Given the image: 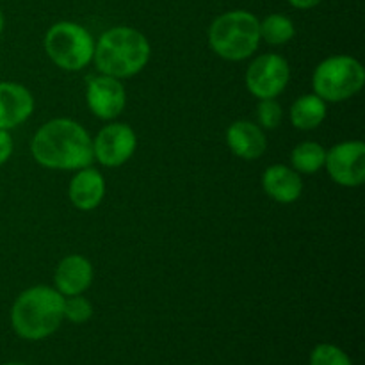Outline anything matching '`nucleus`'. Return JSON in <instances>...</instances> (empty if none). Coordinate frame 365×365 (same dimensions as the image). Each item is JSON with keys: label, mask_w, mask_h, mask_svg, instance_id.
<instances>
[{"label": "nucleus", "mask_w": 365, "mask_h": 365, "mask_svg": "<svg viewBox=\"0 0 365 365\" xmlns=\"http://www.w3.org/2000/svg\"><path fill=\"white\" fill-rule=\"evenodd\" d=\"M32 157L48 170L77 171L91 166L93 138L77 121L56 118L39 127L31 143Z\"/></svg>", "instance_id": "1"}, {"label": "nucleus", "mask_w": 365, "mask_h": 365, "mask_svg": "<svg viewBox=\"0 0 365 365\" xmlns=\"http://www.w3.org/2000/svg\"><path fill=\"white\" fill-rule=\"evenodd\" d=\"M152 46L138 29L113 27L103 32L95 43L93 61L102 75L128 78L138 75L148 64Z\"/></svg>", "instance_id": "2"}, {"label": "nucleus", "mask_w": 365, "mask_h": 365, "mask_svg": "<svg viewBox=\"0 0 365 365\" xmlns=\"http://www.w3.org/2000/svg\"><path fill=\"white\" fill-rule=\"evenodd\" d=\"M64 296L48 285H36L21 292L11 309V324L18 337L43 341L56 334L64 319Z\"/></svg>", "instance_id": "3"}, {"label": "nucleus", "mask_w": 365, "mask_h": 365, "mask_svg": "<svg viewBox=\"0 0 365 365\" xmlns=\"http://www.w3.org/2000/svg\"><path fill=\"white\" fill-rule=\"evenodd\" d=\"M259 18L248 11H228L220 14L209 27V45L227 61H245L260 45Z\"/></svg>", "instance_id": "4"}, {"label": "nucleus", "mask_w": 365, "mask_h": 365, "mask_svg": "<svg viewBox=\"0 0 365 365\" xmlns=\"http://www.w3.org/2000/svg\"><path fill=\"white\" fill-rule=\"evenodd\" d=\"M365 70L351 56H331L317 64L312 75L314 93L324 102H344L362 91Z\"/></svg>", "instance_id": "5"}, {"label": "nucleus", "mask_w": 365, "mask_h": 365, "mask_svg": "<svg viewBox=\"0 0 365 365\" xmlns=\"http://www.w3.org/2000/svg\"><path fill=\"white\" fill-rule=\"evenodd\" d=\"M45 52L61 70L78 71L93 61L95 39L82 25L59 21L46 31Z\"/></svg>", "instance_id": "6"}, {"label": "nucleus", "mask_w": 365, "mask_h": 365, "mask_svg": "<svg viewBox=\"0 0 365 365\" xmlns=\"http://www.w3.org/2000/svg\"><path fill=\"white\" fill-rule=\"evenodd\" d=\"M291 78L287 59L278 53H262L255 57L246 70V88L259 100L277 98L285 91Z\"/></svg>", "instance_id": "7"}, {"label": "nucleus", "mask_w": 365, "mask_h": 365, "mask_svg": "<svg viewBox=\"0 0 365 365\" xmlns=\"http://www.w3.org/2000/svg\"><path fill=\"white\" fill-rule=\"evenodd\" d=\"M324 168L335 184L359 187L365 180V145L362 141H344L327 150Z\"/></svg>", "instance_id": "8"}, {"label": "nucleus", "mask_w": 365, "mask_h": 365, "mask_svg": "<svg viewBox=\"0 0 365 365\" xmlns=\"http://www.w3.org/2000/svg\"><path fill=\"white\" fill-rule=\"evenodd\" d=\"M138 148V135L127 123H109L93 139V157L106 168L127 163Z\"/></svg>", "instance_id": "9"}, {"label": "nucleus", "mask_w": 365, "mask_h": 365, "mask_svg": "<svg viewBox=\"0 0 365 365\" xmlns=\"http://www.w3.org/2000/svg\"><path fill=\"white\" fill-rule=\"evenodd\" d=\"M86 102L89 110L100 120H114L127 106V91L120 78L102 75L89 78L86 89Z\"/></svg>", "instance_id": "10"}, {"label": "nucleus", "mask_w": 365, "mask_h": 365, "mask_svg": "<svg viewBox=\"0 0 365 365\" xmlns=\"http://www.w3.org/2000/svg\"><path fill=\"white\" fill-rule=\"evenodd\" d=\"M34 110V96L16 82H0V128L20 127Z\"/></svg>", "instance_id": "11"}, {"label": "nucleus", "mask_w": 365, "mask_h": 365, "mask_svg": "<svg viewBox=\"0 0 365 365\" xmlns=\"http://www.w3.org/2000/svg\"><path fill=\"white\" fill-rule=\"evenodd\" d=\"M93 271L91 262L86 257L68 255L57 264L56 273H53V282H56V289L63 296H75L84 294L93 284Z\"/></svg>", "instance_id": "12"}, {"label": "nucleus", "mask_w": 365, "mask_h": 365, "mask_svg": "<svg viewBox=\"0 0 365 365\" xmlns=\"http://www.w3.org/2000/svg\"><path fill=\"white\" fill-rule=\"evenodd\" d=\"M227 145L235 157L255 160L264 155L267 139L264 128L248 120H237L227 128Z\"/></svg>", "instance_id": "13"}, {"label": "nucleus", "mask_w": 365, "mask_h": 365, "mask_svg": "<svg viewBox=\"0 0 365 365\" xmlns=\"http://www.w3.org/2000/svg\"><path fill=\"white\" fill-rule=\"evenodd\" d=\"M68 196L78 210H95L106 196L103 175L91 166L77 170L68 185Z\"/></svg>", "instance_id": "14"}, {"label": "nucleus", "mask_w": 365, "mask_h": 365, "mask_svg": "<svg viewBox=\"0 0 365 365\" xmlns=\"http://www.w3.org/2000/svg\"><path fill=\"white\" fill-rule=\"evenodd\" d=\"M262 189L278 203H292L302 196L303 180L296 170L285 164H273L262 175Z\"/></svg>", "instance_id": "15"}, {"label": "nucleus", "mask_w": 365, "mask_h": 365, "mask_svg": "<svg viewBox=\"0 0 365 365\" xmlns=\"http://www.w3.org/2000/svg\"><path fill=\"white\" fill-rule=\"evenodd\" d=\"M327 118V102L316 93L302 95L291 106V123L299 130H314Z\"/></svg>", "instance_id": "16"}, {"label": "nucleus", "mask_w": 365, "mask_h": 365, "mask_svg": "<svg viewBox=\"0 0 365 365\" xmlns=\"http://www.w3.org/2000/svg\"><path fill=\"white\" fill-rule=\"evenodd\" d=\"M324 159H327V148L323 145L316 141L299 143L291 153V168L298 173L314 175L324 166Z\"/></svg>", "instance_id": "17"}, {"label": "nucleus", "mask_w": 365, "mask_h": 365, "mask_svg": "<svg viewBox=\"0 0 365 365\" xmlns=\"http://www.w3.org/2000/svg\"><path fill=\"white\" fill-rule=\"evenodd\" d=\"M259 29L260 39H264L269 45H285L296 34L294 24H292L291 18L278 13L269 14L262 21H259Z\"/></svg>", "instance_id": "18"}, {"label": "nucleus", "mask_w": 365, "mask_h": 365, "mask_svg": "<svg viewBox=\"0 0 365 365\" xmlns=\"http://www.w3.org/2000/svg\"><path fill=\"white\" fill-rule=\"evenodd\" d=\"M64 319H68L73 324L88 323L93 317V305L88 298L82 294L75 296H64V305H63Z\"/></svg>", "instance_id": "19"}, {"label": "nucleus", "mask_w": 365, "mask_h": 365, "mask_svg": "<svg viewBox=\"0 0 365 365\" xmlns=\"http://www.w3.org/2000/svg\"><path fill=\"white\" fill-rule=\"evenodd\" d=\"M310 365H353L348 353L334 344H317L310 353Z\"/></svg>", "instance_id": "20"}, {"label": "nucleus", "mask_w": 365, "mask_h": 365, "mask_svg": "<svg viewBox=\"0 0 365 365\" xmlns=\"http://www.w3.org/2000/svg\"><path fill=\"white\" fill-rule=\"evenodd\" d=\"M284 110L282 106L277 102V98L260 100L259 107H257V120H259V127L266 128V130H273L280 125Z\"/></svg>", "instance_id": "21"}, {"label": "nucleus", "mask_w": 365, "mask_h": 365, "mask_svg": "<svg viewBox=\"0 0 365 365\" xmlns=\"http://www.w3.org/2000/svg\"><path fill=\"white\" fill-rule=\"evenodd\" d=\"M13 138H11L9 130L0 128V166L9 160V157L13 155Z\"/></svg>", "instance_id": "22"}, {"label": "nucleus", "mask_w": 365, "mask_h": 365, "mask_svg": "<svg viewBox=\"0 0 365 365\" xmlns=\"http://www.w3.org/2000/svg\"><path fill=\"white\" fill-rule=\"evenodd\" d=\"M287 2L296 9H312V7L319 6L323 0H287Z\"/></svg>", "instance_id": "23"}, {"label": "nucleus", "mask_w": 365, "mask_h": 365, "mask_svg": "<svg viewBox=\"0 0 365 365\" xmlns=\"http://www.w3.org/2000/svg\"><path fill=\"white\" fill-rule=\"evenodd\" d=\"M4 24H6V21H4L2 11H0V34H2V31H4Z\"/></svg>", "instance_id": "24"}, {"label": "nucleus", "mask_w": 365, "mask_h": 365, "mask_svg": "<svg viewBox=\"0 0 365 365\" xmlns=\"http://www.w3.org/2000/svg\"><path fill=\"white\" fill-rule=\"evenodd\" d=\"M4 365H27V364H21V362H9V364H4Z\"/></svg>", "instance_id": "25"}]
</instances>
